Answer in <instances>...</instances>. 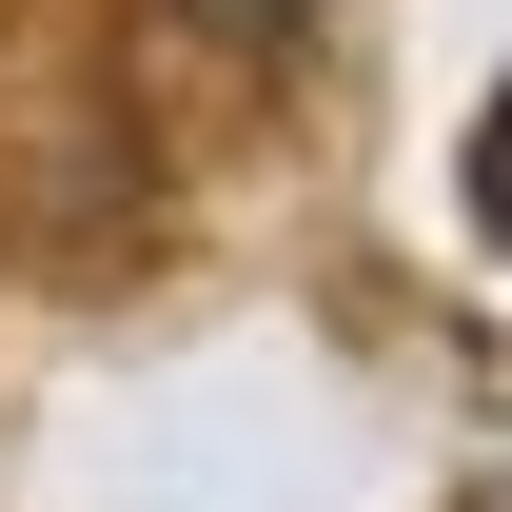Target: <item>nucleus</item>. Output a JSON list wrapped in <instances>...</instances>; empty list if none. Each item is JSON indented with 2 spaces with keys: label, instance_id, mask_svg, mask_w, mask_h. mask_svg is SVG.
Returning a JSON list of instances; mask_svg holds the SVG:
<instances>
[{
  "label": "nucleus",
  "instance_id": "2",
  "mask_svg": "<svg viewBox=\"0 0 512 512\" xmlns=\"http://www.w3.org/2000/svg\"><path fill=\"white\" fill-rule=\"evenodd\" d=\"M178 20H197V40H237V60H256V40H296L316 0H178Z\"/></svg>",
  "mask_w": 512,
  "mask_h": 512
},
{
  "label": "nucleus",
  "instance_id": "1",
  "mask_svg": "<svg viewBox=\"0 0 512 512\" xmlns=\"http://www.w3.org/2000/svg\"><path fill=\"white\" fill-rule=\"evenodd\" d=\"M473 217H493V256H512V79H493V119H473Z\"/></svg>",
  "mask_w": 512,
  "mask_h": 512
}]
</instances>
